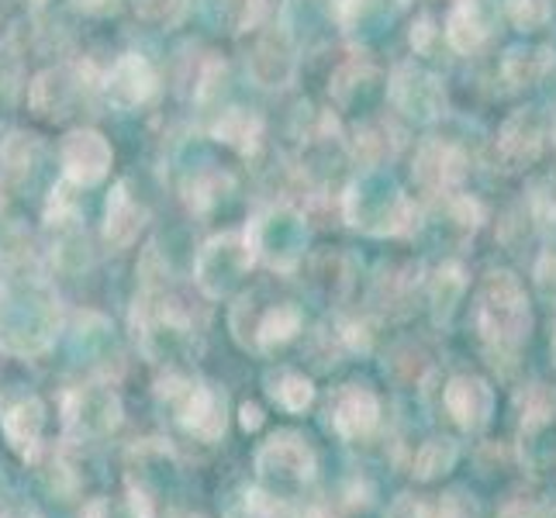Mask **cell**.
Instances as JSON below:
<instances>
[{"label": "cell", "mask_w": 556, "mask_h": 518, "mask_svg": "<svg viewBox=\"0 0 556 518\" xmlns=\"http://www.w3.org/2000/svg\"><path fill=\"white\" fill-rule=\"evenodd\" d=\"M136 325L146 356L156 363L180 359L190 350V342H194V329H190V321L177 308H149V301H142V321L136 318Z\"/></svg>", "instance_id": "10"}, {"label": "cell", "mask_w": 556, "mask_h": 518, "mask_svg": "<svg viewBox=\"0 0 556 518\" xmlns=\"http://www.w3.org/2000/svg\"><path fill=\"white\" fill-rule=\"evenodd\" d=\"M432 35H435L432 22H429V17H421L418 28L412 31V46H415L418 52H429V46H432Z\"/></svg>", "instance_id": "40"}, {"label": "cell", "mask_w": 556, "mask_h": 518, "mask_svg": "<svg viewBox=\"0 0 556 518\" xmlns=\"http://www.w3.org/2000/svg\"><path fill=\"white\" fill-rule=\"evenodd\" d=\"M553 70V52L549 49H515L505 60V76L511 87H529Z\"/></svg>", "instance_id": "29"}, {"label": "cell", "mask_w": 556, "mask_h": 518, "mask_svg": "<svg viewBox=\"0 0 556 518\" xmlns=\"http://www.w3.org/2000/svg\"><path fill=\"white\" fill-rule=\"evenodd\" d=\"M294 70H298V49L287 31L263 35L253 55H249V76L266 90L287 87L294 80Z\"/></svg>", "instance_id": "14"}, {"label": "cell", "mask_w": 556, "mask_h": 518, "mask_svg": "<svg viewBox=\"0 0 556 518\" xmlns=\"http://www.w3.org/2000/svg\"><path fill=\"white\" fill-rule=\"evenodd\" d=\"M52 260H55V266H60L63 274H80L84 266L90 263V253H87V239H84V232H76V228H70V232H66L60 242H55Z\"/></svg>", "instance_id": "32"}, {"label": "cell", "mask_w": 556, "mask_h": 518, "mask_svg": "<svg viewBox=\"0 0 556 518\" xmlns=\"http://www.w3.org/2000/svg\"><path fill=\"white\" fill-rule=\"evenodd\" d=\"M166 518H204V515H194V511H174V515H166Z\"/></svg>", "instance_id": "46"}, {"label": "cell", "mask_w": 556, "mask_h": 518, "mask_svg": "<svg viewBox=\"0 0 556 518\" xmlns=\"http://www.w3.org/2000/svg\"><path fill=\"white\" fill-rule=\"evenodd\" d=\"M260 118L256 114H249V111H242V108H232V111H225L222 118H218V125H215V136L225 142V146H236V149H253L256 146V139H260Z\"/></svg>", "instance_id": "30"}, {"label": "cell", "mask_w": 556, "mask_h": 518, "mask_svg": "<svg viewBox=\"0 0 556 518\" xmlns=\"http://www.w3.org/2000/svg\"><path fill=\"white\" fill-rule=\"evenodd\" d=\"M0 518H42L28 497H0Z\"/></svg>", "instance_id": "39"}, {"label": "cell", "mask_w": 556, "mask_h": 518, "mask_svg": "<svg viewBox=\"0 0 556 518\" xmlns=\"http://www.w3.org/2000/svg\"><path fill=\"white\" fill-rule=\"evenodd\" d=\"M459 464V446H456V439L450 435H435L429 439V443H421L415 459H412V473H415V481H439V477H446L453 473Z\"/></svg>", "instance_id": "24"}, {"label": "cell", "mask_w": 556, "mask_h": 518, "mask_svg": "<svg viewBox=\"0 0 556 518\" xmlns=\"http://www.w3.org/2000/svg\"><path fill=\"white\" fill-rule=\"evenodd\" d=\"M104 90H108L111 104H118V108H139L142 101H149L152 93H156V73H152V66L142 60V55L128 52L108 73Z\"/></svg>", "instance_id": "18"}, {"label": "cell", "mask_w": 556, "mask_h": 518, "mask_svg": "<svg viewBox=\"0 0 556 518\" xmlns=\"http://www.w3.org/2000/svg\"><path fill=\"white\" fill-rule=\"evenodd\" d=\"M325 415H329V429L342 443H359V439H370L380 426V397L367 383H342L329 394Z\"/></svg>", "instance_id": "8"}, {"label": "cell", "mask_w": 556, "mask_h": 518, "mask_svg": "<svg viewBox=\"0 0 556 518\" xmlns=\"http://www.w3.org/2000/svg\"><path fill=\"white\" fill-rule=\"evenodd\" d=\"M253 467L260 477V488H266L270 494H280V497H291L287 491H298V488L315 481L318 456L301 432L283 429V432L266 439V443L256 450Z\"/></svg>", "instance_id": "4"}, {"label": "cell", "mask_w": 556, "mask_h": 518, "mask_svg": "<svg viewBox=\"0 0 556 518\" xmlns=\"http://www.w3.org/2000/svg\"><path fill=\"white\" fill-rule=\"evenodd\" d=\"M443 408L464 432H481L494 418V388L477 374H456L443 388Z\"/></svg>", "instance_id": "12"}, {"label": "cell", "mask_w": 556, "mask_h": 518, "mask_svg": "<svg viewBox=\"0 0 556 518\" xmlns=\"http://www.w3.org/2000/svg\"><path fill=\"white\" fill-rule=\"evenodd\" d=\"M467 177V160L464 152L450 142H426L415 160V180L432 190V194H443V190L456 187Z\"/></svg>", "instance_id": "17"}, {"label": "cell", "mask_w": 556, "mask_h": 518, "mask_svg": "<svg viewBox=\"0 0 556 518\" xmlns=\"http://www.w3.org/2000/svg\"><path fill=\"white\" fill-rule=\"evenodd\" d=\"M304 325V315L298 304H277V308H270L260 325H256V342L263 345V350H274V345H283L291 342Z\"/></svg>", "instance_id": "27"}, {"label": "cell", "mask_w": 556, "mask_h": 518, "mask_svg": "<svg viewBox=\"0 0 556 518\" xmlns=\"http://www.w3.org/2000/svg\"><path fill=\"white\" fill-rule=\"evenodd\" d=\"M429 518H481V505L467 488H450L439 494L435 505H429Z\"/></svg>", "instance_id": "31"}, {"label": "cell", "mask_w": 556, "mask_h": 518, "mask_svg": "<svg viewBox=\"0 0 556 518\" xmlns=\"http://www.w3.org/2000/svg\"><path fill=\"white\" fill-rule=\"evenodd\" d=\"M553 136H556V125H553Z\"/></svg>", "instance_id": "48"}, {"label": "cell", "mask_w": 556, "mask_h": 518, "mask_svg": "<svg viewBox=\"0 0 556 518\" xmlns=\"http://www.w3.org/2000/svg\"><path fill=\"white\" fill-rule=\"evenodd\" d=\"M253 260L256 256L245 232L218 236L201 249V256L194 263V280L207 298H225L228 291H236L239 280L249 274Z\"/></svg>", "instance_id": "7"}, {"label": "cell", "mask_w": 556, "mask_h": 518, "mask_svg": "<svg viewBox=\"0 0 556 518\" xmlns=\"http://www.w3.org/2000/svg\"><path fill=\"white\" fill-rule=\"evenodd\" d=\"M301 518H332V515H329V511H325L321 505H312V508H308V511H304Z\"/></svg>", "instance_id": "45"}, {"label": "cell", "mask_w": 556, "mask_h": 518, "mask_svg": "<svg viewBox=\"0 0 556 518\" xmlns=\"http://www.w3.org/2000/svg\"><path fill=\"white\" fill-rule=\"evenodd\" d=\"M505 8L511 22L526 31L543 28L549 22V0H505Z\"/></svg>", "instance_id": "34"}, {"label": "cell", "mask_w": 556, "mask_h": 518, "mask_svg": "<svg viewBox=\"0 0 556 518\" xmlns=\"http://www.w3.org/2000/svg\"><path fill=\"white\" fill-rule=\"evenodd\" d=\"M401 8H405V0H346L339 22L359 38H377L383 31H391Z\"/></svg>", "instance_id": "20"}, {"label": "cell", "mask_w": 556, "mask_h": 518, "mask_svg": "<svg viewBox=\"0 0 556 518\" xmlns=\"http://www.w3.org/2000/svg\"><path fill=\"white\" fill-rule=\"evenodd\" d=\"M55 332H60V301L42 280L11 277L0 283V345L8 353H46Z\"/></svg>", "instance_id": "1"}, {"label": "cell", "mask_w": 556, "mask_h": 518, "mask_svg": "<svg viewBox=\"0 0 556 518\" xmlns=\"http://www.w3.org/2000/svg\"><path fill=\"white\" fill-rule=\"evenodd\" d=\"M63 166L66 177L80 187L101 184L111 169V146L104 142L101 131H73L63 142Z\"/></svg>", "instance_id": "15"}, {"label": "cell", "mask_w": 556, "mask_h": 518, "mask_svg": "<svg viewBox=\"0 0 556 518\" xmlns=\"http://www.w3.org/2000/svg\"><path fill=\"white\" fill-rule=\"evenodd\" d=\"M342 211H346V222L367 236H397L408 232V225L415 222L412 201L377 166H370L359 180H353L346 201H342Z\"/></svg>", "instance_id": "3"}, {"label": "cell", "mask_w": 556, "mask_h": 518, "mask_svg": "<svg viewBox=\"0 0 556 518\" xmlns=\"http://www.w3.org/2000/svg\"><path fill=\"white\" fill-rule=\"evenodd\" d=\"M467 294V270L459 263H443L435 270V280L429 287V301H432V318L439 325H446L456 308H459V301H464Z\"/></svg>", "instance_id": "22"}, {"label": "cell", "mask_w": 556, "mask_h": 518, "mask_svg": "<svg viewBox=\"0 0 556 518\" xmlns=\"http://www.w3.org/2000/svg\"><path fill=\"white\" fill-rule=\"evenodd\" d=\"M73 93H76V84H73V73L70 70H49L42 73L38 80L31 84V108L38 114H66V108L73 104Z\"/></svg>", "instance_id": "25"}, {"label": "cell", "mask_w": 556, "mask_h": 518, "mask_svg": "<svg viewBox=\"0 0 556 518\" xmlns=\"http://www.w3.org/2000/svg\"><path fill=\"white\" fill-rule=\"evenodd\" d=\"M266 391H270L274 405L291 412V415H301L315 405V383L298 374V370H280V374H270L266 377Z\"/></svg>", "instance_id": "26"}, {"label": "cell", "mask_w": 556, "mask_h": 518, "mask_svg": "<svg viewBox=\"0 0 556 518\" xmlns=\"http://www.w3.org/2000/svg\"><path fill=\"white\" fill-rule=\"evenodd\" d=\"M177 421L187 435H194L198 443H218L228 429V401L215 383L194 380L187 394L174 405Z\"/></svg>", "instance_id": "9"}, {"label": "cell", "mask_w": 556, "mask_h": 518, "mask_svg": "<svg viewBox=\"0 0 556 518\" xmlns=\"http://www.w3.org/2000/svg\"><path fill=\"white\" fill-rule=\"evenodd\" d=\"M38 156V142L31 136H11L4 146V163L11 173H25L31 169V160Z\"/></svg>", "instance_id": "35"}, {"label": "cell", "mask_w": 556, "mask_h": 518, "mask_svg": "<svg viewBox=\"0 0 556 518\" xmlns=\"http://www.w3.org/2000/svg\"><path fill=\"white\" fill-rule=\"evenodd\" d=\"M146 225V211L131 201L128 194V187L118 184L111 190V198H108V222H104V239L114 245V249H125L136 242L139 236V228Z\"/></svg>", "instance_id": "21"}, {"label": "cell", "mask_w": 556, "mask_h": 518, "mask_svg": "<svg viewBox=\"0 0 556 518\" xmlns=\"http://www.w3.org/2000/svg\"><path fill=\"white\" fill-rule=\"evenodd\" d=\"M228 184H232V180H228L225 173H215V169L204 173V177H198L194 184H190V190H194V194H190V204H194V207H207Z\"/></svg>", "instance_id": "36"}, {"label": "cell", "mask_w": 556, "mask_h": 518, "mask_svg": "<svg viewBox=\"0 0 556 518\" xmlns=\"http://www.w3.org/2000/svg\"><path fill=\"white\" fill-rule=\"evenodd\" d=\"M388 93H391L394 108L405 111L415 122H435L446 104L443 84L418 66H397L388 84Z\"/></svg>", "instance_id": "13"}, {"label": "cell", "mask_w": 556, "mask_h": 518, "mask_svg": "<svg viewBox=\"0 0 556 518\" xmlns=\"http://www.w3.org/2000/svg\"><path fill=\"white\" fill-rule=\"evenodd\" d=\"M388 518H429V505L418 502L415 494H397L388 508Z\"/></svg>", "instance_id": "37"}, {"label": "cell", "mask_w": 556, "mask_h": 518, "mask_svg": "<svg viewBox=\"0 0 556 518\" xmlns=\"http://www.w3.org/2000/svg\"><path fill=\"white\" fill-rule=\"evenodd\" d=\"M122 426V397L111 383H84L63 397V429L73 443H101Z\"/></svg>", "instance_id": "6"}, {"label": "cell", "mask_w": 556, "mask_h": 518, "mask_svg": "<svg viewBox=\"0 0 556 518\" xmlns=\"http://www.w3.org/2000/svg\"><path fill=\"white\" fill-rule=\"evenodd\" d=\"M245 239L253 245V256H260L266 266L280 274H291L304 256V242H308V228L304 218L291 207H270L245 228Z\"/></svg>", "instance_id": "5"}, {"label": "cell", "mask_w": 556, "mask_h": 518, "mask_svg": "<svg viewBox=\"0 0 556 518\" xmlns=\"http://www.w3.org/2000/svg\"><path fill=\"white\" fill-rule=\"evenodd\" d=\"M118 0H76V8L80 11H90V14H104V11H114Z\"/></svg>", "instance_id": "43"}, {"label": "cell", "mask_w": 556, "mask_h": 518, "mask_svg": "<svg viewBox=\"0 0 556 518\" xmlns=\"http://www.w3.org/2000/svg\"><path fill=\"white\" fill-rule=\"evenodd\" d=\"M502 518H546V511L540 505H529V502H519V505H508L502 511Z\"/></svg>", "instance_id": "42"}, {"label": "cell", "mask_w": 556, "mask_h": 518, "mask_svg": "<svg viewBox=\"0 0 556 518\" xmlns=\"http://www.w3.org/2000/svg\"><path fill=\"white\" fill-rule=\"evenodd\" d=\"M225 518H263V515H260V511H253V508H249V505L242 502V505H236V508H228V511H225Z\"/></svg>", "instance_id": "44"}, {"label": "cell", "mask_w": 556, "mask_h": 518, "mask_svg": "<svg viewBox=\"0 0 556 518\" xmlns=\"http://www.w3.org/2000/svg\"><path fill=\"white\" fill-rule=\"evenodd\" d=\"M473 325L481 342L497 356H515L529 342L532 308H529L522 280L511 270L488 274L473 304Z\"/></svg>", "instance_id": "2"}, {"label": "cell", "mask_w": 556, "mask_h": 518, "mask_svg": "<svg viewBox=\"0 0 556 518\" xmlns=\"http://www.w3.org/2000/svg\"><path fill=\"white\" fill-rule=\"evenodd\" d=\"M446 38L456 52H473L488 38V17L481 11V0H459L446 22Z\"/></svg>", "instance_id": "23"}, {"label": "cell", "mask_w": 556, "mask_h": 518, "mask_svg": "<svg viewBox=\"0 0 556 518\" xmlns=\"http://www.w3.org/2000/svg\"><path fill=\"white\" fill-rule=\"evenodd\" d=\"M239 426H242L245 432H256V429L263 426V408H260V405H242V408H239Z\"/></svg>", "instance_id": "41"}, {"label": "cell", "mask_w": 556, "mask_h": 518, "mask_svg": "<svg viewBox=\"0 0 556 518\" xmlns=\"http://www.w3.org/2000/svg\"><path fill=\"white\" fill-rule=\"evenodd\" d=\"M139 17L146 25H156V28H174L184 22L187 14V0H139L136 4Z\"/></svg>", "instance_id": "33"}, {"label": "cell", "mask_w": 556, "mask_h": 518, "mask_svg": "<svg viewBox=\"0 0 556 518\" xmlns=\"http://www.w3.org/2000/svg\"><path fill=\"white\" fill-rule=\"evenodd\" d=\"M543 139H546V128H543L540 111L529 108V111L511 114V118L505 122L502 136H497V152H502V160L508 163V169H519L526 163L540 160Z\"/></svg>", "instance_id": "16"}, {"label": "cell", "mask_w": 556, "mask_h": 518, "mask_svg": "<svg viewBox=\"0 0 556 518\" xmlns=\"http://www.w3.org/2000/svg\"><path fill=\"white\" fill-rule=\"evenodd\" d=\"M515 415H519V435H546L556 426V388L543 380L522 383L515 391Z\"/></svg>", "instance_id": "19"}, {"label": "cell", "mask_w": 556, "mask_h": 518, "mask_svg": "<svg viewBox=\"0 0 556 518\" xmlns=\"http://www.w3.org/2000/svg\"><path fill=\"white\" fill-rule=\"evenodd\" d=\"M342 342H346L350 350H356V353H367L370 350V325L346 321V325H342Z\"/></svg>", "instance_id": "38"}, {"label": "cell", "mask_w": 556, "mask_h": 518, "mask_svg": "<svg viewBox=\"0 0 556 518\" xmlns=\"http://www.w3.org/2000/svg\"><path fill=\"white\" fill-rule=\"evenodd\" d=\"M553 356H556V332H553Z\"/></svg>", "instance_id": "47"}, {"label": "cell", "mask_w": 556, "mask_h": 518, "mask_svg": "<svg viewBox=\"0 0 556 518\" xmlns=\"http://www.w3.org/2000/svg\"><path fill=\"white\" fill-rule=\"evenodd\" d=\"M207 17L225 31H245L260 22L263 0H204Z\"/></svg>", "instance_id": "28"}, {"label": "cell", "mask_w": 556, "mask_h": 518, "mask_svg": "<svg viewBox=\"0 0 556 518\" xmlns=\"http://www.w3.org/2000/svg\"><path fill=\"white\" fill-rule=\"evenodd\" d=\"M46 401L38 394H17L0 405V432H4L8 446L25 459L35 464L42 456V435H46Z\"/></svg>", "instance_id": "11"}]
</instances>
